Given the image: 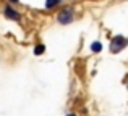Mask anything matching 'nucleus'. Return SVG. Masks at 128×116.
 Listing matches in <instances>:
<instances>
[{"label":"nucleus","instance_id":"423d86ee","mask_svg":"<svg viewBox=\"0 0 128 116\" xmlns=\"http://www.w3.org/2000/svg\"><path fill=\"white\" fill-rule=\"evenodd\" d=\"M57 3H58V0H47V2H46V6H47V8H52V6H55Z\"/></svg>","mask_w":128,"mask_h":116},{"label":"nucleus","instance_id":"f257e3e1","mask_svg":"<svg viewBox=\"0 0 128 116\" xmlns=\"http://www.w3.org/2000/svg\"><path fill=\"white\" fill-rule=\"evenodd\" d=\"M125 47V39L123 37H115V39H112V44H110V50L114 52V53H117L118 50H122V48Z\"/></svg>","mask_w":128,"mask_h":116},{"label":"nucleus","instance_id":"0eeeda50","mask_svg":"<svg viewBox=\"0 0 128 116\" xmlns=\"http://www.w3.org/2000/svg\"><path fill=\"white\" fill-rule=\"evenodd\" d=\"M66 116H75V115H66Z\"/></svg>","mask_w":128,"mask_h":116},{"label":"nucleus","instance_id":"39448f33","mask_svg":"<svg viewBox=\"0 0 128 116\" xmlns=\"http://www.w3.org/2000/svg\"><path fill=\"white\" fill-rule=\"evenodd\" d=\"M44 50H46V47H44V45H38V47L34 48V53H36V55H42Z\"/></svg>","mask_w":128,"mask_h":116},{"label":"nucleus","instance_id":"f03ea898","mask_svg":"<svg viewBox=\"0 0 128 116\" xmlns=\"http://www.w3.org/2000/svg\"><path fill=\"white\" fill-rule=\"evenodd\" d=\"M58 21L62 24H66V23H72L73 21V15H72V10H63V11L58 13Z\"/></svg>","mask_w":128,"mask_h":116},{"label":"nucleus","instance_id":"20e7f679","mask_svg":"<svg viewBox=\"0 0 128 116\" xmlns=\"http://www.w3.org/2000/svg\"><path fill=\"white\" fill-rule=\"evenodd\" d=\"M91 50L96 52V53L100 52V50H102V44H100V42H94V44H91Z\"/></svg>","mask_w":128,"mask_h":116},{"label":"nucleus","instance_id":"7ed1b4c3","mask_svg":"<svg viewBox=\"0 0 128 116\" xmlns=\"http://www.w3.org/2000/svg\"><path fill=\"white\" fill-rule=\"evenodd\" d=\"M5 15H6V18H10V19H20V15L13 8H10V6L5 8Z\"/></svg>","mask_w":128,"mask_h":116}]
</instances>
